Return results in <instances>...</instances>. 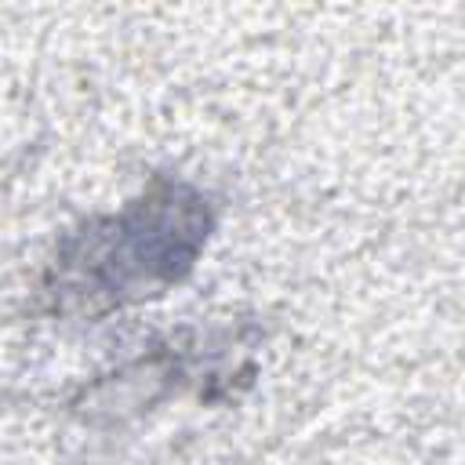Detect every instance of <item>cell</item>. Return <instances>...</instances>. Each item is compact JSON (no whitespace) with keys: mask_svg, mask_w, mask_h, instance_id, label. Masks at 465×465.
I'll return each instance as SVG.
<instances>
[{"mask_svg":"<svg viewBox=\"0 0 465 465\" xmlns=\"http://www.w3.org/2000/svg\"><path fill=\"white\" fill-rule=\"evenodd\" d=\"M203 240V211L182 189L149 196L87 240V276L105 294H145L178 276Z\"/></svg>","mask_w":465,"mask_h":465,"instance_id":"cell-1","label":"cell"}]
</instances>
